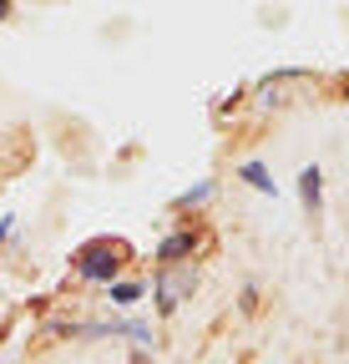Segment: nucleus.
Returning a JSON list of instances; mask_svg holds the SVG:
<instances>
[{
    "mask_svg": "<svg viewBox=\"0 0 349 364\" xmlns=\"http://www.w3.org/2000/svg\"><path fill=\"white\" fill-rule=\"evenodd\" d=\"M6 11H11V0H0V21H6Z\"/></svg>",
    "mask_w": 349,
    "mask_h": 364,
    "instance_id": "8",
    "label": "nucleus"
},
{
    "mask_svg": "<svg viewBox=\"0 0 349 364\" xmlns=\"http://www.w3.org/2000/svg\"><path fill=\"white\" fill-rule=\"evenodd\" d=\"M112 299L117 304H132V299H142V284H112Z\"/></svg>",
    "mask_w": 349,
    "mask_h": 364,
    "instance_id": "7",
    "label": "nucleus"
},
{
    "mask_svg": "<svg viewBox=\"0 0 349 364\" xmlns=\"http://www.w3.org/2000/svg\"><path fill=\"white\" fill-rule=\"evenodd\" d=\"M193 248H198V238H193V233H172V238H162L157 258H162V263H172V258H183V253H193Z\"/></svg>",
    "mask_w": 349,
    "mask_h": 364,
    "instance_id": "5",
    "label": "nucleus"
},
{
    "mask_svg": "<svg viewBox=\"0 0 349 364\" xmlns=\"http://www.w3.org/2000/svg\"><path fill=\"white\" fill-rule=\"evenodd\" d=\"M127 258H132V248H127V243L97 238V243H86V248H81L76 273H81V279H92V284H112L117 273H122V263H127Z\"/></svg>",
    "mask_w": 349,
    "mask_h": 364,
    "instance_id": "1",
    "label": "nucleus"
},
{
    "mask_svg": "<svg viewBox=\"0 0 349 364\" xmlns=\"http://www.w3.org/2000/svg\"><path fill=\"white\" fill-rule=\"evenodd\" d=\"M299 81H309V76H304V71H284V76H274V81L258 86V97H264V107H279V97H284L289 86H299Z\"/></svg>",
    "mask_w": 349,
    "mask_h": 364,
    "instance_id": "3",
    "label": "nucleus"
},
{
    "mask_svg": "<svg viewBox=\"0 0 349 364\" xmlns=\"http://www.w3.org/2000/svg\"><path fill=\"white\" fill-rule=\"evenodd\" d=\"M243 182H253L258 193H274V182H269V172L258 167V162H248V167H243Z\"/></svg>",
    "mask_w": 349,
    "mask_h": 364,
    "instance_id": "6",
    "label": "nucleus"
},
{
    "mask_svg": "<svg viewBox=\"0 0 349 364\" xmlns=\"http://www.w3.org/2000/svg\"><path fill=\"white\" fill-rule=\"evenodd\" d=\"M319 182H324L319 167H304V172H299V198H304V208H309V213L319 208Z\"/></svg>",
    "mask_w": 349,
    "mask_h": 364,
    "instance_id": "4",
    "label": "nucleus"
},
{
    "mask_svg": "<svg viewBox=\"0 0 349 364\" xmlns=\"http://www.w3.org/2000/svg\"><path fill=\"white\" fill-rule=\"evenodd\" d=\"M193 284H198V273H193V268L162 273V279H157V309H162V314H172V309H178V304L193 294Z\"/></svg>",
    "mask_w": 349,
    "mask_h": 364,
    "instance_id": "2",
    "label": "nucleus"
}]
</instances>
